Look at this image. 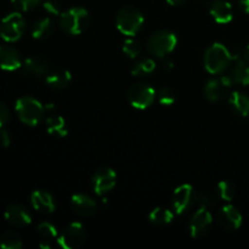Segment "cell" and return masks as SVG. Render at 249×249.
<instances>
[{"mask_svg": "<svg viewBox=\"0 0 249 249\" xmlns=\"http://www.w3.org/2000/svg\"><path fill=\"white\" fill-rule=\"evenodd\" d=\"M229 77L233 84L249 85V65L241 60H235V65L231 68Z\"/></svg>", "mask_w": 249, "mask_h": 249, "instance_id": "cb8c5ba5", "label": "cell"}, {"mask_svg": "<svg viewBox=\"0 0 249 249\" xmlns=\"http://www.w3.org/2000/svg\"><path fill=\"white\" fill-rule=\"evenodd\" d=\"M10 121V111L6 105L0 102V129L6 125Z\"/></svg>", "mask_w": 249, "mask_h": 249, "instance_id": "e575fe53", "label": "cell"}, {"mask_svg": "<svg viewBox=\"0 0 249 249\" xmlns=\"http://www.w3.org/2000/svg\"><path fill=\"white\" fill-rule=\"evenodd\" d=\"M53 32H55V23L49 17L36 19L32 26V36L38 40L48 39L49 36H53Z\"/></svg>", "mask_w": 249, "mask_h": 249, "instance_id": "7402d4cb", "label": "cell"}, {"mask_svg": "<svg viewBox=\"0 0 249 249\" xmlns=\"http://www.w3.org/2000/svg\"><path fill=\"white\" fill-rule=\"evenodd\" d=\"M123 53L128 57L136 58L141 53V44L133 38L126 39L123 43Z\"/></svg>", "mask_w": 249, "mask_h": 249, "instance_id": "f546056e", "label": "cell"}, {"mask_svg": "<svg viewBox=\"0 0 249 249\" xmlns=\"http://www.w3.org/2000/svg\"><path fill=\"white\" fill-rule=\"evenodd\" d=\"M36 231H38V235L40 237V247L49 249L50 248L51 243L58 237L57 230H56L55 226L51 223H48V221H43L38 225L36 228Z\"/></svg>", "mask_w": 249, "mask_h": 249, "instance_id": "d4e9b609", "label": "cell"}, {"mask_svg": "<svg viewBox=\"0 0 249 249\" xmlns=\"http://www.w3.org/2000/svg\"><path fill=\"white\" fill-rule=\"evenodd\" d=\"M26 21L19 12H11L2 18L0 24V36L7 43H15L23 36Z\"/></svg>", "mask_w": 249, "mask_h": 249, "instance_id": "8992f818", "label": "cell"}, {"mask_svg": "<svg viewBox=\"0 0 249 249\" xmlns=\"http://www.w3.org/2000/svg\"><path fill=\"white\" fill-rule=\"evenodd\" d=\"M242 214L236 207L231 206V204L224 206L218 213L219 225L226 231H235L240 229L242 225Z\"/></svg>", "mask_w": 249, "mask_h": 249, "instance_id": "4fadbf2b", "label": "cell"}, {"mask_svg": "<svg viewBox=\"0 0 249 249\" xmlns=\"http://www.w3.org/2000/svg\"><path fill=\"white\" fill-rule=\"evenodd\" d=\"M148 219L155 225L164 226L172 223L173 219H174V214H173V212L170 209L163 208V207H157V208H155L151 212L150 215H148Z\"/></svg>", "mask_w": 249, "mask_h": 249, "instance_id": "484cf974", "label": "cell"}, {"mask_svg": "<svg viewBox=\"0 0 249 249\" xmlns=\"http://www.w3.org/2000/svg\"><path fill=\"white\" fill-rule=\"evenodd\" d=\"M22 246L21 237L14 231H6L0 237V247L2 249H21Z\"/></svg>", "mask_w": 249, "mask_h": 249, "instance_id": "83f0119b", "label": "cell"}, {"mask_svg": "<svg viewBox=\"0 0 249 249\" xmlns=\"http://www.w3.org/2000/svg\"><path fill=\"white\" fill-rule=\"evenodd\" d=\"M41 4L48 14L53 15V16L61 15V5L58 4L57 0H41Z\"/></svg>", "mask_w": 249, "mask_h": 249, "instance_id": "d6a6232c", "label": "cell"}, {"mask_svg": "<svg viewBox=\"0 0 249 249\" xmlns=\"http://www.w3.org/2000/svg\"><path fill=\"white\" fill-rule=\"evenodd\" d=\"M178 38L175 33L162 29L157 31L147 40V50L156 57L164 58L177 48Z\"/></svg>", "mask_w": 249, "mask_h": 249, "instance_id": "5b68a950", "label": "cell"}, {"mask_svg": "<svg viewBox=\"0 0 249 249\" xmlns=\"http://www.w3.org/2000/svg\"><path fill=\"white\" fill-rule=\"evenodd\" d=\"M218 194L221 199L226 202H230L236 196V187L230 181H220L218 184Z\"/></svg>", "mask_w": 249, "mask_h": 249, "instance_id": "f1b7e54d", "label": "cell"}, {"mask_svg": "<svg viewBox=\"0 0 249 249\" xmlns=\"http://www.w3.org/2000/svg\"><path fill=\"white\" fill-rule=\"evenodd\" d=\"M46 130L50 135L57 136V138H63L68 134L67 124L66 121L63 119V117H61L60 114H50V116L46 118Z\"/></svg>", "mask_w": 249, "mask_h": 249, "instance_id": "603a6c76", "label": "cell"}, {"mask_svg": "<svg viewBox=\"0 0 249 249\" xmlns=\"http://www.w3.org/2000/svg\"><path fill=\"white\" fill-rule=\"evenodd\" d=\"M11 142V138H10L9 133L6 130H1L0 129V148H6Z\"/></svg>", "mask_w": 249, "mask_h": 249, "instance_id": "8d00e7d4", "label": "cell"}, {"mask_svg": "<svg viewBox=\"0 0 249 249\" xmlns=\"http://www.w3.org/2000/svg\"><path fill=\"white\" fill-rule=\"evenodd\" d=\"M196 202L198 203L199 208L209 209L212 206H213V199H212L211 195L208 194H199L198 196H197Z\"/></svg>", "mask_w": 249, "mask_h": 249, "instance_id": "836d02e7", "label": "cell"}, {"mask_svg": "<svg viewBox=\"0 0 249 249\" xmlns=\"http://www.w3.org/2000/svg\"><path fill=\"white\" fill-rule=\"evenodd\" d=\"M71 207L78 215L90 216L96 212L97 204L95 199L88 195L75 194L71 198Z\"/></svg>", "mask_w": 249, "mask_h": 249, "instance_id": "2e32d148", "label": "cell"}, {"mask_svg": "<svg viewBox=\"0 0 249 249\" xmlns=\"http://www.w3.org/2000/svg\"><path fill=\"white\" fill-rule=\"evenodd\" d=\"M157 97L158 101L160 102V105H164V106H170L175 102V91L172 88H160L157 91Z\"/></svg>", "mask_w": 249, "mask_h": 249, "instance_id": "4dcf8cb0", "label": "cell"}, {"mask_svg": "<svg viewBox=\"0 0 249 249\" xmlns=\"http://www.w3.org/2000/svg\"><path fill=\"white\" fill-rule=\"evenodd\" d=\"M46 84L55 90H62L67 88L72 82V74L67 70L51 71L45 77Z\"/></svg>", "mask_w": 249, "mask_h": 249, "instance_id": "ffe728a7", "label": "cell"}, {"mask_svg": "<svg viewBox=\"0 0 249 249\" xmlns=\"http://www.w3.org/2000/svg\"><path fill=\"white\" fill-rule=\"evenodd\" d=\"M229 106L241 117L249 114V95L242 91H233L229 96Z\"/></svg>", "mask_w": 249, "mask_h": 249, "instance_id": "44dd1931", "label": "cell"}, {"mask_svg": "<svg viewBox=\"0 0 249 249\" xmlns=\"http://www.w3.org/2000/svg\"><path fill=\"white\" fill-rule=\"evenodd\" d=\"M143 21V15L135 7L125 6L117 12L116 26L124 36H136L140 32Z\"/></svg>", "mask_w": 249, "mask_h": 249, "instance_id": "277c9868", "label": "cell"}, {"mask_svg": "<svg viewBox=\"0 0 249 249\" xmlns=\"http://www.w3.org/2000/svg\"><path fill=\"white\" fill-rule=\"evenodd\" d=\"M92 189L97 196H105L113 190L117 184V174L113 169L102 167L96 170L91 180Z\"/></svg>", "mask_w": 249, "mask_h": 249, "instance_id": "9c48e42d", "label": "cell"}, {"mask_svg": "<svg viewBox=\"0 0 249 249\" xmlns=\"http://www.w3.org/2000/svg\"><path fill=\"white\" fill-rule=\"evenodd\" d=\"M58 23L63 32L72 36H78L82 34L89 26L90 15L84 7H71L67 11L61 12Z\"/></svg>", "mask_w": 249, "mask_h": 249, "instance_id": "7a4b0ae2", "label": "cell"}, {"mask_svg": "<svg viewBox=\"0 0 249 249\" xmlns=\"http://www.w3.org/2000/svg\"><path fill=\"white\" fill-rule=\"evenodd\" d=\"M212 223H213V218H212L209 209L199 208L198 211L195 212L189 224L191 237L198 238L206 235L208 232L209 228H211Z\"/></svg>", "mask_w": 249, "mask_h": 249, "instance_id": "7c38bea8", "label": "cell"}, {"mask_svg": "<svg viewBox=\"0 0 249 249\" xmlns=\"http://www.w3.org/2000/svg\"><path fill=\"white\" fill-rule=\"evenodd\" d=\"M174 66H175V63H174V61L172 60V58L164 57V60H163V62H162L163 70H164V71H172L173 68H174Z\"/></svg>", "mask_w": 249, "mask_h": 249, "instance_id": "74e56055", "label": "cell"}, {"mask_svg": "<svg viewBox=\"0 0 249 249\" xmlns=\"http://www.w3.org/2000/svg\"><path fill=\"white\" fill-rule=\"evenodd\" d=\"M22 70L26 74L34 75V77H46L51 72L50 63L38 56L26 58L22 63Z\"/></svg>", "mask_w": 249, "mask_h": 249, "instance_id": "ac0fdd59", "label": "cell"}, {"mask_svg": "<svg viewBox=\"0 0 249 249\" xmlns=\"http://www.w3.org/2000/svg\"><path fill=\"white\" fill-rule=\"evenodd\" d=\"M15 109L19 121L28 126L38 125L45 114V107L39 100L32 96L19 97L16 101Z\"/></svg>", "mask_w": 249, "mask_h": 249, "instance_id": "3957f363", "label": "cell"}, {"mask_svg": "<svg viewBox=\"0 0 249 249\" xmlns=\"http://www.w3.org/2000/svg\"><path fill=\"white\" fill-rule=\"evenodd\" d=\"M5 219L7 220V223L16 228H23L32 223V215L28 209L17 203L7 206L6 211H5Z\"/></svg>", "mask_w": 249, "mask_h": 249, "instance_id": "5bb4252c", "label": "cell"}, {"mask_svg": "<svg viewBox=\"0 0 249 249\" xmlns=\"http://www.w3.org/2000/svg\"><path fill=\"white\" fill-rule=\"evenodd\" d=\"M156 70V62L150 57L141 58L131 66V74L135 77H145Z\"/></svg>", "mask_w": 249, "mask_h": 249, "instance_id": "4316f807", "label": "cell"}, {"mask_svg": "<svg viewBox=\"0 0 249 249\" xmlns=\"http://www.w3.org/2000/svg\"><path fill=\"white\" fill-rule=\"evenodd\" d=\"M31 202L33 208L39 213L51 214L56 208L53 197L45 190H36L31 195Z\"/></svg>", "mask_w": 249, "mask_h": 249, "instance_id": "e0dca14e", "label": "cell"}, {"mask_svg": "<svg viewBox=\"0 0 249 249\" xmlns=\"http://www.w3.org/2000/svg\"><path fill=\"white\" fill-rule=\"evenodd\" d=\"M231 61H233V55L224 44H212L204 53V67L211 74L223 73L230 66Z\"/></svg>", "mask_w": 249, "mask_h": 249, "instance_id": "6da1fadb", "label": "cell"}, {"mask_svg": "<svg viewBox=\"0 0 249 249\" xmlns=\"http://www.w3.org/2000/svg\"><path fill=\"white\" fill-rule=\"evenodd\" d=\"M187 0H167V2L169 5H172V6H180V5L185 4Z\"/></svg>", "mask_w": 249, "mask_h": 249, "instance_id": "ab89813d", "label": "cell"}, {"mask_svg": "<svg viewBox=\"0 0 249 249\" xmlns=\"http://www.w3.org/2000/svg\"><path fill=\"white\" fill-rule=\"evenodd\" d=\"M21 53L10 45H0V68L4 71H16L22 67Z\"/></svg>", "mask_w": 249, "mask_h": 249, "instance_id": "9a60e30c", "label": "cell"}, {"mask_svg": "<svg viewBox=\"0 0 249 249\" xmlns=\"http://www.w3.org/2000/svg\"><path fill=\"white\" fill-rule=\"evenodd\" d=\"M157 92L146 83H136L128 90V99L131 106L138 109H146L153 104Z\"/></svg>", "mask_w": 249, "mask_h": 249, "instance_id": "ba28073f", "label": "cell"}, {"mask_svg": "<svg viewBox=\"0 0 249 249\" xmlns=\"http://www.w3.org/2000/svg\"><path fill=\"white\" fill-rule=\"evenodd\" d=\"M209 12L218 23H229L233 18L232 6L226 0H213L209 5Z\"/></svg>", "mask_w": 249, "mask_h": 249, "instance_id": "d6986e66", "label": "cell"}, {"mask_svg": "<svg viewBox=\"0 0 249 249\" xmlns=\"http://www.w3.org/2000/svg\"><path fill=\"white\" fill-rule=\"evenodd\" d=\"M11 2L18 11L28 12L36 9L41 0H11Z\"/></svg>", "mask_w": 249, "mask_h": 249, "instance_id": "1f68e13d", "label": "cell"}, {"mask_svg": "<svg viewBox=\"0 0 249 249\" xmlns=\"http://www.w3.org/2000/svg\"><path fill=\"white\" fill-rule=\"evenodd\" d=\"M87 240V230L80 223H72L58 235L57 243L63 249H78Z\"/></svg>", "mask_w": 249, "mask_h": 249, "instance_id": "52a82bcc", "label": "cell"}, {"mask_svg": "<svg viewBox=\"0 0 249 249\" xmlns=\"http://www.w3.org/2000/svg\"><path fill=\"white\" fill-rule=\"evenodd\" d=\"M233 60H241L249 65V44L242 49L237 55H233Z\"/></svg>", "mask_w": 249, "mask_h": 249, "instance_id": "d590c367", "label": "cell"}, {"mask_svg": "<svg viewBox=\"0 0 249 249\" xmlns=\"http://www.w3.org/2000/svg\"><path fill=\"white\" fill-rule=\"evenodd\" d=\"M238 6L245 14L249 15V0H238Z\"/></svg>", "mask_w": 249, "mask_h": 249, "instance_id": "f35d334b", "label": "cell"}, {"mask_svg": "<svg viewBox=\"0 0 249 249\" xmlns=\"http://www.w3.org/2000/svg\"><path fill=\"white\" fill-rule=\"evenodd\" d=\"M196 192L189 184H182L174 191L173 195V207L177 214H184L189 211L196 202Z\"/></svg>", "mask_w": 249, "mask_h": 249, "instance_id": "30bf717a", "label": "cell"}, {"mask_svg": "<svg viewBox=\"0 0 249 249\" xmlns=\"http://www.w3.org/2000/svg\"><path fill=\"white\" fill-rule=\"evenodd\" d=\"M232 85L233 83L231 78L229 77V74L214 78V79L209 80L204 87V96L211 102L220 101L221 99L225 97V95L228 94Z\"/></svg>", "mask_w": 249, "mask_h": 249, "instance_id": "8fae6325", "label": "cell"}]
</instances>
